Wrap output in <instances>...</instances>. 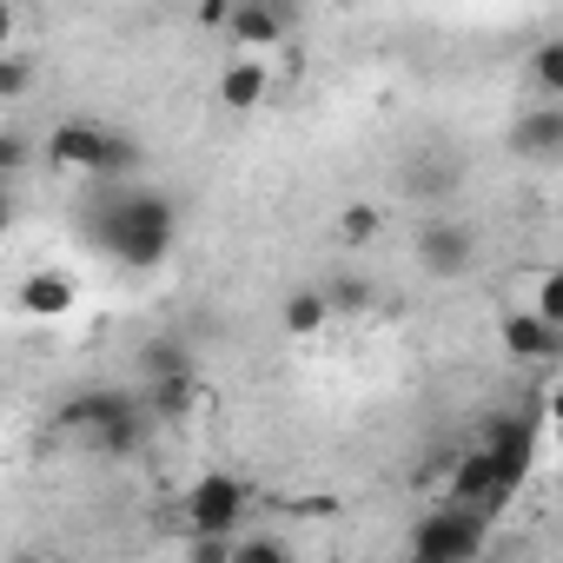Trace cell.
I'll return each mask as SVG.
<instances>
[{
  "instance_id": "cell-21",
  "label": "cell",
  "mask_w": 563,
  "mask_h": 563,
  "mask_svg": "<svg viewBox=\"0 0 563 563\" xmlns=\"http://www.w3.org/2000/svg\"><path fill=\"white\" fill-rule=\"evenodd\" d=\"M232 14H239V0H199V27H206V34H225Z\"/></svg>"
},
{
  "instance_id": "cell-24",
  "label": "cell",
  "mask_w": 563,
  "mask_h": 563,
  "mask_svg": "<svg viewBox=\"0 0 563 563\" xmlns=\"http://www.w3.org/2000/svg\"><path fill=\"white\" fill-rule=\"evenodd\" d=\"M332 299H339V306H345V312H358V306H365V286H339V292H332Z\"/></svg>"
},
{
  "instance_id": "cell-26",
  "label": "cell",
  "mask_w": 563,
  "mask_h": 563,
  "mask_svg": "<svg viewBox=\"0 0 563 563\" xmlns=\"http://www.w3.org/2000/svg\"><path fill=\"white\" fill-rule=\"evenodd\" d=\"M556 444H563V424H556Z\"/></svg>"
},
{
  "instance_id": "cell-25",
  "label": "cell",
  "mask_w": 563,
  "mask_h": 563,
  "mask_svg": "<svg viewBox=\"0 0 563 563\" xmlns=\"http://www.w3.org/2000/svg\"><path fill=\"white\" fill-rule=\"evenodd\" d=\"M550 418H556V424H563V385H556V391H550Z\"/></svg>"
},
{
  "instance_id": "cell-11",
  "label": "cell",
  "mask_w": 563,
  "mask_h": 563,
  "mask_svg": "<svg viewBox=\"0 0 563 563\" xmlns=\"http://www.w3.org/2000/svg\"><path fill=\"white\" fill-rule=\"evenodd\" d=\"M265 93H272L265 60H239V67L219 74V107H225V113H252V107H265Z\"/></svg>"
},
{
  "instance_id": "cell-8",
  "label": "cell",
  "mask_w": 563,
  "mask_h": 563,
  "mask_svg": "<svg viewBox=\"0 0 563 563\" xmlns=\"http://www.w3.org/2000/svg\"><path fill=\"white\" fill-rule=\"evenodd\" d=\"M133 405H140L133 391H120V385H93V391H74V398L54 411V424L74 431V438H93L107 418H120V411H133Z\"/></svg>"
},
{
  "instance_id": "cell-22",
  "label": "cell",
  "mask_w": 563,
  "mask_h": 563,
  "mask_svg": "<svg viewBox=\"0 0 563 563\" xmlns=\"http://www.w3.org/2000/svg\"><path fill=\"white\" fill-rule=\"evenodd\" d=\"M0 166H8V179H21V166H27V133H0Z\"/></svg>"
},
{
  "instance_id": "cell-15",
  "label": "cell",
  "mask_w": 563,
  "mask_h": 563,
  "mask_svg": "<svg viewBox=\"0 0 563 563\" xmlns=\"http://www.w3.org/2000/svg\"><path fill=\"white\" fill-rule=\"evenodd\" d=\"M146 405H153V418H192V405H199V385H192V372H179V378H153Z\"/></svg>"
},
{
  "instance_id": "cell-27",
  "label": "cell",
  "mask_w": 563,
  "mask_h": 563,
  "mask_svg": "<svg viewBox=\"0 0 563 563\" xmlns=\"http://www.w3.org/2000/svg\"><path fill=\"white\" fill-rule=\"evenodd\" d=\"M556 219H563V212H556Z\"/></svg>"
},
{
  "instance_id": "cell-5",
  "label": "cell",
  "mask_w": 563,
  "mask_h": 563,
  "mask_svg": "<svg viewBox=\"0 0 563 563\" xmlns=\"http://www.w3.org/2000/svg\"><path fill=\"white\" fill-rule=\"evenodd\" d=\"M411 252H418V265L431 278H464L477 265V225H464V219H424L418 239H411Z\"/></svg>"
},
{
  "instance_id": "cell-4",
  "label": "cell",
  "mask_w": 563,
  "mask_h": 563,
  "mask_svg": "<svg viewBox=\"0 0 563 563\" xmlns=\"http://www.w3.org/2000/svg\"><path fill=\"white\" fill-rule=\"evenodd\" d=\"M444 497H451V504H464V510H484V517H497V510L517 497V484L504 477V464H497V451H490V444H471L464 457H451Z\"/></svg>"
},
{
  "instance_id": "cell-17",
  "label": "cell",
  "mask_w": 563,
  "mask_h": 563,
  "mask_svg": "<svg viewBox=\"0 0 563 563\" xmlns=\"http://www.w3.org/2000/svg\"><path fill=\"white\" fill-rule=\"evenodd\" d=\"M140 365H146V385H153V378H179V372H192V358H186V352H179V345H173V339H166V345H159V339H153V345H146V358H140Z\"/></svg>"
},
{
  "instance_id": "cell-19",
  "label": "cell",
  "mask_w": 563,
  "mask_h": 563,
  "mask_svg": "<svg viewBox=\"0 0 563 563\" xmlns=\"http://www.w3.org/2000/svg\"><path fill=\"white\" fill-rule=\"evenodd\" d=\"M530 306H537V312H543L550 325H563V265L537 278V292H530Z\"/></svg>"
},
{
  "instance_id": "cell-10",
  "label": "cell",
  "mask_w": 563,
  "mask_h": 563,
  "mask_svg": "<svg viewBox=\"0 0 563 563\" xmlns=\"http://www.w3.org/2000/svg\"><path fill=\"white\" fill-rule=\"evenodd\" d=\"M510 153H523V159H556V153H563V100L530 107V113L510 126Z\"/></svg>"
},
{
  "instance_id": "cell-16",
  "label": "cell",
  "mask_w": 563,
  "mask_h": 563,
  "mask_svg": "<svg viewBox=\"0 0 563 563\" xmlns=\"http://www.w3.org/2000/svg\"><path fill=\"white\" fill-rule=\"evenodd\" d=\"M530 87H537L543 100H563V41H543V47L530 54Z\"/></svg>"
},
{
  "instance_id": "cell-9",
  "label": "cell",
  "mask_w": 563,
  "mask_h": 563,
  "mask_svg": "<svg viewBox=\"0 0 563 563\" xmlns=\"http://www.w3.org/2000/svg\"><path fill=\"white\" fill-rule=\"evenodd\" d=\"M286 27H292L286 0H239L225 41H239V47H278V41H286Z\"/></svg>"
},
{
  "instance_id": "cell-6",
  "label": "cell",
  "mask_w": 563,
  "mask_h": 563,
  "mask_svg": "<svg viewBox=\"0 0 563 563\" xmlns=\"http://www.w3.org/2000/svg\"><path fill=\"white\" fill-rule=\"evenodd\" d=\"M245 504H252V490H245L232 471H206V477L186 490V523H192V530H239V523H245Z\"/></svg>"
},
{
  "instance_id": "cell-14",
  "label": "cell",
  "mask_w": 563,
  "mask_h": 563,
  "mask_svg": "<svg viewBox=\"0 0 563 563\" xmlns=\"http://www.w3.org/2000/svg\"><path fill=\"white\" fill-rule=\"evenodd\" d=\"M332 312H339V299H332L325 286H299L278 319H286V332H292V339H312V332H325V325H332Z\"/></svg>"
},
{
  "instance_id": "cell-1",
  "label": "cell",
  "mask_w": 563,
  "mask_h": 563,
  "mask_svg": "<svg viewBox=\"0 0 563 563\" xmlns=\"http://www.w3.org/2000/svg\"><path fill=\"white\" fill-rule=\"evenodd\" d=\"M87 232H93V245H100L113 265L153 272V265H166V252L179 245V206H173V192L107 179V192H100L93 212H87Z\"/></svg>"
},
{
  "instance_id": "cell-13",
  "label": "cell",
  "mask_w": 563,
  "mask_h": 563,
  "mask_svg": "<svg viewBox=\"0 0 563 563\" xmlns=\"http://www.w3.org/2000/svg\"><path fill=\"white\" fill-rule=\"evenodd\" d=\"M21 312H27V319H60V312H74V278H67V272H34L27 286H21Z\"/></svg>"
},
{
  "instance_id": "cell-23",
  "label": "cell",
  "mask_w": 563,
  "mask_h": 563,
  "mask_svg": "<svg viewBox=\"0 0 563 563\" xmlns=\"http://www.w3.org/2000/svg\"><path fill=\"white\" fill-rule=\"evenodd\" d=\"M292 510H306V517H332V510H339V497H306V504H292Z\"/></svg>"
},
{
  "instance_id": "cell-2",
  "label": "cell",
  "mask_w": 563,
  "mask_h": 563,
  "mask_svg": "<svg viewBox=\"0 0 563 563\" xmlns=\"http://www.w3.org/2000/svg\"><path fill=\"white\" fill-rule=\"evenodd\" d=\"M47 159L67 166V173H93V179H126L140 166V146L100 120H60L47 133Z\"/></svg>"
},
{
  "instance_id": "cell-3",
  "label": "cell",
  "mask_w": 563,
  "mask_h": 563,
  "mask_svg": "<svg viewBox=\"0 0 563 563\" xmlns=\"http://www.w3.org/2000/svg\"><path fill=\"white\" fill-rule=\"evenodd\" d=\"M484 523H490L484 510H464V504L444 497V510H424V517H418L411 556H424V563H464V556L484 550Z\"/></svg>"
},
{
  "instance_id": "cell-7",
  "label": "cell",
  "mask_w": 563,
  "mask_h": 563,
  "mask_svg": "<svg viewBox=\"0 0 563 563\" xmlns=\"http://www.w3.org/2000/svg\"><path fill=\"white\" fill-rule=\"evenodd\" d=\"M497 339H504V352H510L517 365H543V358H563V325H550L537 306H530V312H510V319L497 325Z\"/></svg>"
},
{
  "instance_id": "cell-20",
  "label": "cell",
  "mask_w": 563,
  "mask_h": 563,
  "mask_svg": "<svg viewBox=\"0 0 563 563\" xmlns=\"http://www.w3.org/2000/svg\"><path fill=\"white\" fill-rule=\"evenodd\" d=\"M27 80H34L27 54H8V60H0V93H8V100H21V93H27Z\"/></svg>"
},
{
  "instance_id": "cell-12",
  "label": "cell",
  "mask_w": 563,
  "mask_h": 563,
  "mask_svg": "<svg viewBox=\"0 0 563 563\" xmlns=\"http://www.w3.org/2000/svg\"><path fill=\"white\" fill-rule=\"evenodd\" d=\"M146 418H153V405H133V411L107 418V424L87 438V451H93V457H133V451L146 444Z\"/></svg>"
},
{
  "instance_id": "cell-18",
  "label": "cell",
  "mask_w": 563,
  "mask_h": 563,
  "mask_svg": "<svg viewBox=\"0 0 563 563\" xmlns=\"http://www.w3.org/2000/svg\"><path fill=\"white\" fill-rule=\"evenodd\" d=\"M378 225H385V219H378V206H365V199H358V206H345V219H339L345 245H372V239H378Z\"/></svg>"
}]
</instances>
